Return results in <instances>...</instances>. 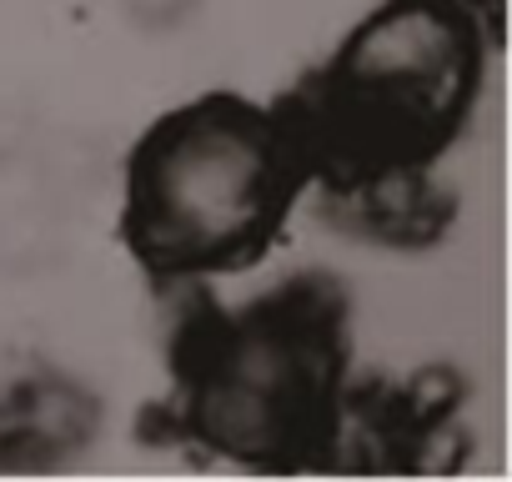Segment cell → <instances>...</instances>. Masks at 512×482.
Wrapping results in <instances>:
<instances>
[{
  "label": "cell",
  "instance_id": "obj_1",
  "mask_svg": "<svg viewBox=\"0 0 512 482\" xmlns=\"http://www.w3.org/2000/svg\"><path fill=\"white\" fill-rule=\"evenodd\" d=\"M156 427L241 472H322L352 402V297L297 272L246 302L181 292Z\"/></svg>",
  "mask_w": 512,
  "mask_h": 482
},
{
  "label": "cell",
  "instance_id": "obj_2",
  "mask_svg": "<svg viewBox=\"0 0 512 482\" xmlns=\"http://www.w3.org/2000/svg\"><path fill=\"white\" fill-rule=\"evenodd\" d=\"M307 196L312 166L282 101L201 91L126 151L116 236L156 287H216L267 262Z\"/></svg>",
  "mask_w": 512,
  "mask_h": 482
},
{
  "label": "cell",
  "instance_id": "obj_3",
  "mask_svg": "<svg viewBox=\"0 0 512 482\" xmlns=\"http://www.w3.org/2000/svg\"><path fill=\"white\" fill-rule=\"evenodd\" d=\"M502 31L452 0H377L282 101L312 196L392 176L437 171L467 131Z\"/></svg>",
  "mask_w": 512,
  "mask_h": 482
},
{
  "label": "cell",
  "instance_id": "obj_4",
  "mask_svg": "<svg viewBox=\"0 0 512 482\" xmlns=\"http://www.w3.org/2000/svg\"><path fill=\"white\" fill-rule=\"evenodd\" d=\"M322 206L382 247H427L452 221V196L437 186V171H392L342 191H327Z\"/></svg>",
  "mask_w": 512,
  "mask_h": 482
}]
</instances>
